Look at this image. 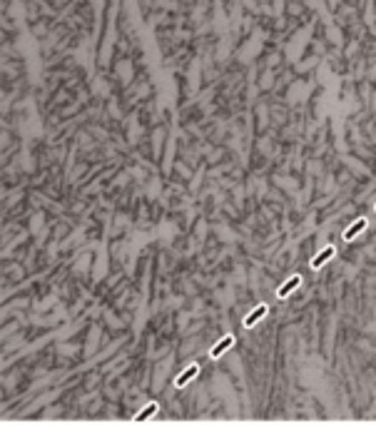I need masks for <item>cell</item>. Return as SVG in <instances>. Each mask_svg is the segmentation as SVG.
I'll return each instance as SVG.
<instances>
[{
    "mask_svg": "<svg viewBox=\"0 0 376 426\" xmlns=\"http://www.w3.org/2000/svg\"><path fill=\"white\" fill-rule=\"evenodd\" d=\"M267 312H269V307H267V304H259L254 312H249V314L244 317V327H247V329H249V327H254L259 319H264V317H267Z\"/></svg>",
    "mask_w": 376,
    "mask_h": 426,
    "instance_id": "1",
    "label": "cell"
},
{
    "mask_svg": "<svg viewBox=\"0 0 376 426\" xmlns=\"http://www.w3.org/2000/svg\"><path fill=\"white\" fill-rule=\"evenodd\" d=\"M232 344H234V337H229V334H227V337H222V339H220V342H217V344H215V347L210 349V356H212V359L222 356V354L227 352V349L232 347Z\"/></svg>",
    "mask_w": 376,
    "mask_h": 426,
    "instance_id": "2",
    "label": "cell"
},
{
    "mask_svg": "<svg viewBox=\"0 0 376 426\" xmlns=\"http://www.w3.org/2000/svg\"><path fill=\"white\" fill-rule=\"evenodd\" d=\"M299 284H301V277H297V274H294V277H289L287 282H284L282 287H279V292H277V294H279V299L289 297V294H292V292H294V289H297Z\"/></svg>",
    "mask_w": 376,
    "mask_h": 426,
    "instance_id": "3",
    "label": "cell"
},
{
    "mask_svg": "<svg viewBox=\"0 0 376 426\" xmlns=\"http://www.w3.org/2000/svg\"><path fill=\"white\" fill-rule=\"evenodd\" d=\"M331 257H334V247H324V249H321L314 259H311V267H314V269H319V267H324Z\"/></svg>",
    "mask_w": 376,
    "mask_h": 426,
    "instance_id": "4",
    "label": "cell"
},
{
    "mask_svg": "<svg viewBox=\"0 0 376 426\" xmlns=\"http://www.w3.org/2000/svg\"><path fill=\"white\" fill-rule=\"evenodd\" d=\"M364 229H366V219L361 217V219H356V222H354V224H351V227L344 232V239H346V242H351V239H354L356 234H361Z\"/></svg>",
    "mask_w": 376,
    "mask_h": 426,
    "instance_id": "5",
    "label": "cell"
},
{
    "mask_svg": "<svg viewBox=\"0 0 376 426\" xmlns=\"http://www.w3.org/2000/svg\"><path fill=\"white\" fill-rule=\"evenodd\" d=\"M197 371H200V366H197V364L187 366V369H184V371H182V374L177 376V386H184V384H187L190 379H195V376H197Z\"/></svg>",
    "mask_w": 376,
    "mask_h": 426,
    "instance_id": "6",
    "label": "cell"
},
{
    "mask_svg": "<svg viewBox=\"0 0 376 426\" xmlns=\"http://www.w3.org/2000/svg\"><path fill=\"white\" fill-rule=\"evenodd\" d=\"M157 409H159V406H157L154 401H150V404H147V406H145V409H142V411H140V414L135 416V421H147V419H150V416L154 414V411H157Z\"/></svg>",
    "mask_w": 376,
    "mask_h": 426,
    "instance_id": "7",
    "label": "cell"
}]
</instances>
